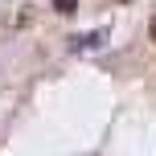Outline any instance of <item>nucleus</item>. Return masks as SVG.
Wrapping results in <instances>:
<instances>
[{
  "instance_id": "1",
  "label": "nucleus",
  "mask_w": 156,
  "mask_h": 156,
  "mask_svg": "<svg viewBox=\"0 0 156 156\" xmlns=\"http://www.w3.org/2000/svg\"><path fill=\"white\" fill-rule=\"evenodd\" d=\"M54 8H58V12H62V16H70L74 8H78V0H54Z\"/></svg>"
},
{
  "instance_id": "2",
  "label": "nucleus",
  "mask_w": 156,
  "mask_h": 156,
  "mask_svg": "<svg viewBox=\"0 0 156 156\" xmlns=\"http://www.w3.org/2000/svg\"><path fill=\"white\" fill-rule=\"evenodd\" d=\"M152 41H156V21H152Z\"/></svg>"
}]
</instances>
